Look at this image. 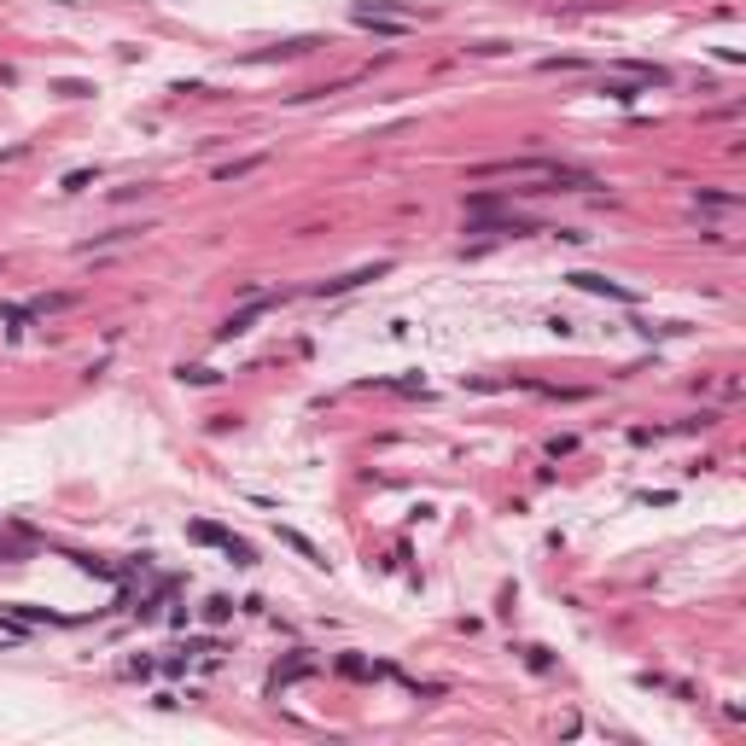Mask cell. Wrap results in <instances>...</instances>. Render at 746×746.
I'll return each mask as SVG.
<instances>
[{
	"instance_id": "cell-1",
	"label": "cell",
	"mask_w": 746,
	"mask_h": 746,
	"mask_svg": "<svg viewBox=\"0 0 746 746\" xmlns=\"http://www.w3.org/2000/svg\"><path fill=\"white\" fill-rule=\"evenodd\" d=\"M193 537L199 543H216L234 554V566H251V543H239V537H228V531H216V525H193Z\"/></svg>"
},
{
	"instance_id": "cell-2",
	"label": "cell",
	"mask_w": 746,
	"mask_h": 746,
	"mask_svg": "<svg viewBox=\"0 0 746 746\" xmlns=\"http://www.w3.org/2000/svg\"><path fill=\"white\" fill-rule=\"evenodd\" d=\"M373 274H385V263H373V269H356V274H344V280H327V292H350V286H362V280H373Z\"/></svg>"
},
{
	"instance_id": "cell-3",
	"label": "cell",
	"mask_w": 746,
	"mask_h": 746,
	"mask_svg": "<svg viewBox=\"0 0 746 746\" xmlns=\"http://www.w3.org/2000/svg\"><path fill=\"white\" fill-rule=\"evenodd\" d=\"M257 164H263V158H239V164H222V170H216V181H234V175H251Z\"/></svg>"
}]
</instances>
